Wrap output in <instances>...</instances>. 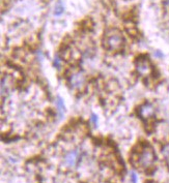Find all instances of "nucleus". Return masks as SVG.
Instances as JSON below:
<instances>
[{
  "instance_id": "39448f33",
  "label": "nucleus",
  "mask_w": 169,
  "mask_h": 183,
  "mask_svg": "<svg viewBox=\"0 0 169 183\" xmlns=\"http://www.w3.org/2000/svg\"><path fill=\"white\" fill-rule=\"evenodd\" d=\"M139 114L141 117L144 118V119H147V118H150L155 115V108L150 104H144L143 105L140 107Z\"/></svg>"
},
{
  "instance_id": "423d86ee",
  "label": "nucleus",
  "mask_w": 169,
  "mask_h": 183,
  "mask_svg": "<svg viewBox=\"0 0 169 183\" xmlns=\"http://www.w3.org/2000/svg\"><path fill=\"white\" fill-rule=\"evenodd\" d=\"M78 159H79V153L77 150H74V151H71L69 153L66 154V166L69 167H75L77 163H78Z\"/></svg>"
},
{
  "instance_id": "f03ea898",
  "label": "nucleus",
  "mask_w": 169,
  "mask_h": 183,
  "mask_svg": "<svg viewBox=\"0 0 169 183\" xmlns=\"http://www.w3.org/2000/svg\"><path fill=\"white\" fill-rule=\"evenodd\" d=\"M153 161H155L153 150L150 147H145L138 155L137 166L138 167H141V169H148V167L153 166Z\"/></svg>"
},
{
  "instance_id": "7ed1b4c3",
  "label": "nucleus",
  "mask_w": 169,
  "mask_h": 183,
  "mask_svg": "<svg viewBox=\"0 0 169 183\" xmlns=\"http://www.w3.org/2000/svg\"><path fill=\"white\" fill-rule=\"evenodd\" d=\"M69 83L74 89L82 90L85 87V84H86V76L81 70L74 71L69 77Z\"/></svg>"
},
{
  "instance_id": "4468645a",
  "label": "nucleus",
  "mask_w": 169,
  "mask_h": 183,
  "mask_svg": "<svg viewBox=\"0 0 169 183\" xmlns=\"http://www.w3.org/2000/svg\"><path fill=\"white\" fill-rule=\"evenodd\" d=\"M155 55H156V56H160V57H162V54H161V53H160L159 51H158V52H156V53H155Z\"/></svg>"
},
{
  "instance_id": "9d476101",
  "label": "nucleus",
  "mask_w": 169,
  "mask_h": 183,
  "mask_svg": "<svg viewBox=\"0 0 169 183\" xmlns=\"http://www.w3.org/2000/svg\"><path fill=\"white\" fill-rule=\"evenodd\" d=\"M54 65H55V66H56L57 68H60V66H61V59L59 58V56H55Z\"/></svg>"
},
{
  "instance_id": "ddd939ff",
  "label": "nucleus",
  "mask_w": 169,
  "mask_h": 183,
  "mask_svg": "<svg viewBox=\"0 0 169 183\" xmlns=\"http://www.w3.org/2000/svg\"><path fill=\"white\" fill-rule=\"evenodd\" d=\"M164 5L169 8V0H164Z\"/></svg>"
},
{
  "instance_id": "6e6552de",
  "label": "nucleus",
  "mask_w": 169,
  "mask_h": 183,
  "mask_svg": "<svg viewBox=\"0 0 169 183\" xmlns=\"http://www.w3.org/2000/svg\"><path fill=\"white\" fill-rule=\"evenodd\" d=\"M64 11V7L63 5L61 4V2H58L56 5H55V9H54V15L56 16H60L62 12Z\"/></svg>"
},
{
  "instance_id": "9b49d317",
  "label": "nucleus",
  "mask_w": 169,
  "mask_h": 183,
  "mask_svg": "<svg viewBox=\"0 0 169 183\" xmlns=\"http://www.w3.org/2000/svg\"><path fill=\"white\" fill-rule=\"evenodd\" d=\"M90 120H91V122H93L94 125L98 123V117H97V115H94V114H93L91 115V117H90Z\"/></svg>"
},
{
  "instance_id": "f257e3e1",
  "label": "nucleus",
  "mask_w": 169,
  "mask_h": 183,
  "mask_svg": "<svg viewBox=\"0 0 169 183\" xmlns=\"http://www.w3.org/2000/svg\"><path fill=\"white\" fill-rule=\"evenodd\" d=\"M104 47L109 51H121L125 46V38L117 29H110L104 35Z\"/></svg>"
},
{
  "instance_id": "f8f14e48",
  "label": "nucleus",
  "mask_w": 169,
  "mask_h": 183,
  "mask_svg": "<svg viewBox=\"0 0 169 183\" xmlns=\"http://www.w3.org/2000/svg\"><path fill=\"white\" fill-rule=\"evenodd\" d=\"M131 179H132V182L133 183H136L137 182V175L135 173H132L131 174Z\"/></svg>"
},
{
  "instance_id": "20e7f679",
  "label": "nucleus",
  "mask_w": 169,
  "mask_h": 183,
  "mask_svg": "<svg viewBox=\"0 0 169 183\" xmlns=\"http://www.w3.org/2000/svg\"><path fill=\"white\" fill-rule=\"evenodd\" d=\"M136 69L138 71V74L145 77L152 74L153 67H152L150 62L147 60V59H139V60L136 62Z\"/></svg>"
},
{
  "instance_id": "1a4fd4ad",
  "label": "nucleus",
  "mask_w": 169,
  "mask_h": 183,
  "mask_svg": "<svg viewBox=\"0 0 169 183\" xmlns=\"http://www.w3.org/2000/svg\"><path fill=\"white\" fill-rule=\"evenodd\" d=\"M162 152H163V155H164L166 158H168L169 159V144L165 145L164 147H163Z\"/></svg>"
},
{
  "instance_id": "0eeeda50",
  "label": "nucleus",
  "mask_w": 169,
  "mask_h": 183,
  "mask_svg": "<svg viewBox=\"0 0 169 183\" xmlns=\"http://www.w3.org/2000/svg\"><path fill=\"white\" fill-rule=\"evenodd\" d=\"M56 108H57L58 114H59V116L61 118L63 116L64 111H66V105H64V102H63V100L60 97H58L57 100H56Z\"/></svg>"
}]
</instances>
